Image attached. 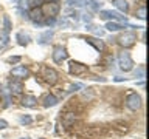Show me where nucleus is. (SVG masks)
<instances>
[{"mask_svg": "<svg viewBox=\"0 0 149 139\" xmlns=\"http://www.w3.org/2000/svg\"><path fill=\"white\" fill-rule=\"evenodd\" d=\"M67 57H68V54H67V51H65L64 46L56 45L53 48V60L56 63H62V60H65Z\"/></svg>", "mask_w": 149, "mask_h": 139, "instance_id": "0eeeda50", "label": "nucleus"}, {"mask_svg": "<svg viewBox=\"0 0 149 139\" xmlns=\"http://www.w3.org/2000/svg\"><path fill=\"white\" fill-rule=\"evenodd\" d=\"M84 5L88 6L90 9H100L102 3L100 2V0H84Z\"/></svg>", "mask_w": 149, "mask_h": 139, "instance_id": "f3484780", "label": "nucleus"}, {"mask_svg": "<svg viewBox=\"0 0 149 139\" xmlns=\"http://www.w3.org/2000/svg\"><path fill=\"white\" fill-rule=\"evenodd\" d=\"M106 28H107L109 31L113 32V31H120L121 28H123V25H121V23H118V22H109V23L106 25Z\"/></svg>", "mask_w": 149, "mask_h": 139, "instance_id": "a211bd4d", "label": "nucleus"}, {"mask_svg": "<svg viewBox=\"0 0 149 139\" xmlns=\"http://www.w3.org/2000/svg\"><path fill=\"white\" fill-rule=\"evenodd\" d=\"M51 36H53V31H47V32H44V34L40 36V40H39V43H45V42H47V39H50Z\"/></svg>", "mask_w": 149, "mask_h": 139, "instance_id": "5701e85b", "label": "nucleus"}, {"mask_svg": "<svg viewBox=\"0 0 149 139\" xmlns=\"http://www.w3.org/2000/svg\"><path fill=\"white\" fill-rule=\"evenodd\" d=\"M118 65H120V68L123 70V71H130V70L134 68V60H132V57H130V54L126 53V51L120 53V56H118Z\"/></svg>", "mask_w": 149, "mask_h": 139, "instance_id": "f257e3e1", "label": "nucleus"}, {"mask_svg": "<svg viewBox=\"0 0 149 139\" xmlns=\"http://www.w3.org/2000/svg\"><path fill=\"white\" fill-rule=\"evenodd\" d=\"M17 40H19V43L20 45H26L28 42H30V37H28L26 34H23V32H17Z\"/></svg>", "mask_w": 149, "mask_h": 139, "instance_id": "6ab92c4d", "label": "nucleus"}, {"mask_svg": "<svg viewBox=\"0 0 149 139\" xmlns=\"http://www.w3.org/2000/svg\"><path fill=\"white\" fill-rule=\"evenodd\" d=\"M3 25H5V31L6 32L11 31L13 25H11V20H9V16H3Z\"/></svg>", "mask_w": 149, "mask_h": 139, "instance_id": "4be33fe9", "label": "nucleus"}, {"mask_svg": "<svg viewBox=\"0 0 149 139\" xmlns=\"http://www.w3.org/2000/svg\"><path fill=\"white\" fill-rule=\"evenodd\" d=\"M87 30H88V31H92V32H95V34H96V36H100V37L104 34V30H101L100 26H90V25H88V26H87Z\"/></svg>", "mask_w": 149, "mask_h": 139, "instance_id": "412c9836", "label": "nucleus"}, {"mask_svg": "<svg viewBox=\"0 0 149 139\" xmlns=\"http://www.w3.org/2000/svg\"><path fill=\"white\" fill-rule=\"evenodd\" d=\"M135 16H137L138 19H146V6H144V5H141V6H140L137 11H135Z\"/></svg>", "mask_w": 149, "mask_h": 139, "instance_id": "aec40b11", "label": "nucleus"}, {"mask_svg": "<svg viewBox=\"0 0 149 139\" xmlns=\"http://www.w3.org/2000/svg\"><path fill=\"white\" fill-rule=\"evenodd\" d=\"M26 2H28V5H33L34 8H37L40 3H44V0H26Z\"/></svg>", "mask_w": 149, "mask_h": 139, "instance_id": "393cba45", "label": "nucleus"}, {"mask_svg": "<svg viewBox=\"0 0 149 139\" xmlns=\"http://www.w3.org/2000/svg\"><path fill=\"white\" fill-rule=\"evenodd\" d=\"M36 104H37V99L34 96H31V94H26L22 99V105L26 107V108H33V107H36Z\"/></svg>", "mask_w": 149, "mask_h": 139, "instance_id": "2eb2a0df", "label": "nucleus"}, {"mask_svg": "<svg viewBox=\"0 0 149 139\" xmlns=\"http://www.w3.org/2000/svg\"><path fill=\"white\" fill-rule=\"evenodd\" d=\"M92 19H93V17H92V14H90V12L82 14V20H84V22H92Z\"/></svg>", "mask_w": 149, "mask_h": 139, "instance_id": "c85d7f7f", "label": "nucleus"}, {"mask_svg": "<svg viewBox=\"0 0 149 139\" xmlns=\"http://www.w3.org/2000/svg\"><path fill=\"white\" fill-rule=\"evenodd\" d=\"M135 77H144V67H140L135 71Z\"/></svg>", "mask_w": 149, "mask_h": 139, "instance_id": "a878e982", "label": "nucleus"}, {"mask_svg": "<svg viewBox=\"0 0 149 139\" xmlns=\"http://www.w3.org/2000/svg\"><path fill=\"white\" fill-rule=\"evenodd\" d=\"M9 91L14 93V94H20L23 91V83L20 81H11L9 82Z\"/></svg>", "mask_w": 149, "mask_h": 139, "instance_id": "9b49d317", "label": "nucleus"}, {"mask_svg": "<svg viewBox=\"0 0 149 139\" xmlns=\"http://www.w3.org/2000/svg\"><path fill=\"white\" fill-rule=\"evenodd\" d=\"M33 119L30 118V116H22L20 118V124H31Z\"/></svg>", "mask_w": 149, "mask_h": 139, "instance_id": "cd10ccee", "label": "nucleus"}, {"mask_svg": "<svg viewBox=\"0 0 149 139\" xmlns=\"http://www.w3.org/2000/svg\"><path fill=\"white\" fill-rule=\"evenodd\" d=\"M42 9V12H44V16H48V17H56L58 16V12H59V3L58 2H47L44 3V6L40 8Z\"/></svg>", "mask_w": 149, "mask_h": 139, "instance_id": "f03ea898", "label": "nucleus"}, {"mask_svg": "<svg viewBox=\"0 0 149 139\" xmlns=\"http://www.w3.org/2000/svg\"><path fill=\"white\" fill-rule=\"evenodd\" d=\"M68 5H73V6H79V5H84V0H67Z\"/></svg>", "mask_w": 149, "mask_h": 139, "instance_id": "bb28decb", "label": "nucleus"}, {"mask_svg": "<svg viewBox=\"0 0 149 139\" xmlns=\"http://www.w3.org/2000/svg\"><path fill=\"white\" fill-rule=\"evenodd\" d=\"M87 70H88L87 65H84L81 62H74V60H70V62H68V71H70V74L78 76V74H84Z\"/></svg>", "mask_w": 149, "mask_h": 139, "instance_id": "423d86ee", "label": "nucleus"}, {"mask_svg": "<svg viewBox=\"0 0 149 139\" xmlns=\"http://www.w3.org/2000/svg\"><path fill=\"white\" fill-rule=\"evenodd\" d=\"M135 40H137V36L134 32H123L120 37H118V43L124 48H130V46L135 45Z\"/></svg>", "mask_w": 149, "mask_h": 139, "instance_id": "20e7f679", "label": "nucleus"}, {"mask_svg": "<svg viewBox=\"0 0 149 139\" xmlns=\"http://www.w3.org/2000/svg\"><path fill=\"white\" fill-rule=\"evenodd\" d=\"M6 127H8V122H6V120H3V119H0V130H3Z\"/></svg>", "mask_w": 149, "mask_h": 139, "instance_id": "7c9ffc66", "label": "nucleus"}, {"mask_svg": "<svg viewBox=\"0 0 149 139\" xmlns=\"http://www.w3.org/2000/svg\"><path fill=\"white\" fill-rule=\"evenodd\" d=\"M28 17L31 19L33 22H42V19H44V12H42V9L37 6V8H33L31 11H30V14H28Z\"/></svg>", "mask_w": 149, "mask_h": 139, "instance_id": "1a4fd4ad", "label": "nucleus"}, {"mask_svg": "<svg viewBox=\"0 0 149 139\" xmlns=\"http://www.w3.org/2000/svg\"><path fill=\"white\" fill-rule=\"evenodd\" d=\"M126 105H127V108L132 110V111L140 110V107H141V97H140V94H137V93H130V94L127 96V99H126Z\"/></svg>", "mask_w": 149, "mask_h": 139, "instance_id": "7ed1b4c3", "label": "nucleus"}, {"mask_svg": "<svg viewBox=\"0 0 149 139\" xmlns=\"http://www.w3.org/2000/svg\"><path fill=\"white\" fill-rule=\"evenodd\" d=\"M74 114L73 113H67V114H64V118H62V125L65 128H68V127H72V125L74 124Z\"/></svg>", "mask_w": 149, "mask_h": 139, "instance_id": "dca6fc26", "label": "nucleus"}, {"mask_svg": "<svg viewBox=\"0 0 149 139\" xmlns=\"http://www.w3.org/2000/svg\"><path fill=\"white\" fill-rule=\"evenodd\" d=\"M42 77L45 79V82H47V83L53 85V83L58 82L59 74H58V71H56V70H53V68H50V67H44V70H42Z\"/></svg>", "mask_w": 149, "mask_h": 139, "instance_id": "39448f33", "label": "nucleus"}, {"mask_svg": "<svg viewBox=\"0 0 149 139\" xmlns=\"http://www.w3.org/2000/svg\"><path fill=\"white\" fill-rule=\"evenodd\" d=\"M58 104V97L53 96V94H47L44 99H42V105L45 107V108H48V107H54Z\"/></svg>", "mask_w": 149, "mask_h": 139, "instance_id": "4468645a", "label": "nucleus"}, {"mask_svg": "<svg viewBox=\"0 0 149 139\" xmlns=\"http://www.w3.org/2000/svg\"><path fill=\"white\" fill-rule=\"evenodd\" d=\"M101 19H106V20H126V16H121V14L110 11V9H102L100 12Z\"/></svg>", "mask_w": 149, "mask_h": 139, "instance_id": "6e6552de", "label": "nucleus"}, {"mask_svg": "<svg viewBox=\"0 0 149 139\" xmlns=\"http://www.w3.org/2000/svg\"><path fill=\"white\" fill-rule=\"evenodd\" d=\"M22 139H30V138H22Z\"/></svg>", "mask_w": 149, "mask_h": 139, "instance_id": "2f4dec72", "label": "nucleus"}, {"mask_svg": "<svg viewBox=\"0 0 149 139\" xmlns=\"http://www.w3.org/2000/svg\"><path fill=\"white\" fill-rule=\"evenodd\" d=\"M11 74L14 77H28L30 76V71H28V68L26 67H16V68H13V71H11Z\"/></svg>", "mask_w": 149, "mask_h": 139, "instance_id": "9d476101", "label": "nucleus"}, {"mask_svg": "<svg viewBox=\"0 0 149 139\" xmlns=\"http://www.w3.org/2000/svg\"><path fill=\"white\" fill-rule=\"evenodd\" d=\"M19 60H20V56H11V57L6 59V62L8 63H17Z\"/></svg>", "mask_w": 149, "mask_h": 139, "instance_id": "b1692460", "label": "nucleus"}, {"mask_svg": "<svg viewBox=\"0 0 149 139\" xmlns=\"http://www.w3.org/2000/svg\"><path fill=\"white\" fill-rule=\"evenodd\" d=\"M86 40H87L95 50H98V51H102V50H104V42L100 40V39H96V37H87Z\"/></svg>", "mask_w": 149, "mask_h": 139, "instance_id": "ddd939ff", "label": "nucleus"}, {"mask_svg": "<svg viewBox=\"0 0 149 139\" xmlns=\"http://www.w3.org/2000/svg\"><path fill=\"white\" fill-rule=\"evenodd\" d=\"M112 3H113V6L116 9H120L121 12H127L129 11V3H127V0H112Z\"/></svg>", "mask_w": 149, "mask_h": 139, "instance_id": "f8f14e48", "label": "nucleus"}, {"mask_svg": "<svg viewBox=\"0 0 149 139\" xmlns=\"http://www.w3.org/2000/svg\"><path fill=\"white\" fill-rule=\"evenodd\" d=\"M81 88H82L81 83H74V85L70 87V90H68V91H78V90H81Z\"/></svg>", "mask_w": 149, "mask_h": 139, "instance_id": "c756f323", "label": "nucleus"}]
</instances>
